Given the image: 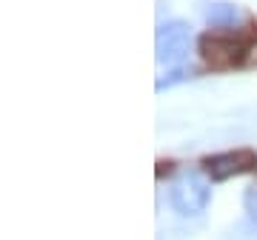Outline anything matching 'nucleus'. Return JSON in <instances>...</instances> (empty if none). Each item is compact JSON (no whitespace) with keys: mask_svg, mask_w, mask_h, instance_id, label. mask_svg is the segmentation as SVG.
<instances>
[{"mask_svg":"<svg viewBox=\"0 0 257 240\" xmlns=\"http://www.w3.org/2000/svg\"><path fill=\"white\" fill-rule=\"evenodd\" d=\"M192 49V26L186 20H169L157 29L155 52L160 63H180Z\"/></svg>","mask_w":257,"mask_h":240,"instance_id":"nucleus-2","label":"nucleus"},{"mask_svg":"<svg viewBox=\"0 0 257 240\" xmlns=\"http://www.w3.org/2000/svg\"><path fill=\"white\" fill-rule=\"evenodd\" d=\"M203 169L211 180H229L237 175H248L257 169V152L251 149H234V152H220V155L203 157Z\"/></svg>","mask_w":257,"mask_h":240,"instance_id":"nucleus-3","label":"nucleus"},{"mask_svg":"<svg viewBox=\"0 0 257 240\" xmlns=\"http://www.w3.org/2000/svg\"><path fill=\"white\" fill-rule=\"evenodd\" d=\"M206 20L211 26H234L240 20V9L234 3H209L206 6Z\"/></svg>","mask_w":257,"mask_h":240,"instance_id":"nucleus-5","label":"nucleus"},{"mask_svg":"<svg viewBox=\"0 0 257 240\" xmlns=\"http://www.w3.org/2000/svg\"><path fill=\"white\" fill-rule=\"evenodd\" d=\"M246 55L243 43L231 40V37H217V35H206L200 40V57L206 60L209 69H231L237 66Z\"/></svg>","mask_w":257,"mask_h":240,"instance_id":"nucleus-4","label":"nucleus"},{"mask_svg":"<svg viewBox=\"0 0 257 240\" xmlns=\"http://www.w3.org/2000/svg\"><path fill=\"white\" fill-rule=\"evenodd\" d=\"M194 74L197 72H194L192 66H177L175 72H169L166 77L157 80V92H163V89H169V86H175V83H183V80H192Z\"/></svg>","mask_w":257,"mask_h":240,"instance_id":"nucleus-6","label":"nucleus"},{"mask_svg":"<svg viewBox=\"0 0 257 240\" xmlns=\"http://www.w3.org/2000/svg\"><path fill=\"white\" fill-rule=\"evenodd\" d=\"M243 212L248 214L251 223H257V186H248L243 192Z\"/></svg>","mask_w":257,"mask_h":240,"instance_id":"nucleus-7","label":"nucleus"},{"mask_svg":"<svg viewBox=\"0 0 257 240\" xmlns=\"http://www.w3.org/2000/svg\"><path fill=\"white\" fill-rule=\"evenodd\" d=\"M209 197H211V189L197 172H183L169 189V200L175 206V212L183 214V217L200 214L209 206Z\"/></svg>","mask_w":257,"mask_h":240,"instance_id":"nucleus-1","label":"nucleus"}]
</instances>
